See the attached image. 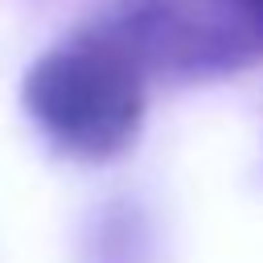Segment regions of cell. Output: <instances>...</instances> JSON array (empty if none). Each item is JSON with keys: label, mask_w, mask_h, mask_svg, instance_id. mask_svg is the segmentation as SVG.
I'll list each match as a JSON object with an SVG mask.
<instances>
[{"label": "cell", "mask_w": 263, "mask_h": 263, "mask_svg": "<svg viewBox=\"0 0 263 263\" xmlns=\"http://www.w3.org/2000/svg\"><path fill=\"white\" fill-rule=\"evenodd\" d=\"M144 70L103 29H82L45 49L21 99L41 136L78 160H111L136 144L144 123Z\"/></svg>", "instance_id": "cell-1"}, {"label": "cell", "mask_w": 263, "mask_h": 263, "mask_svg": "<svg viewBox=\"0 0 263 263\" xmlns=\"http://www.w3.org/2000/svg\"><path fill=\"white\" fill-rule=\"evenodd\" d=\"M95 29L164 82H214L263 62V0H119Z\"/></svg>", "instance_id": "cell-2"}]
</instances>
